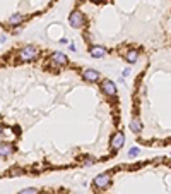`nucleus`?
<instances>
[{"label":"nucleus","instance_id":"3","mask_svg":"<svg viewBox=\"0 0 171 194\" xmlns=\"http://www.w3.org/2000/svg\"><path fill=\"white\" fill-rule=\"evenodd\" d=\"M68 22H70L72 28H82V24H84V14L81 10H72L70 16H68Z\"/></svg>","mask_w":171,"mask_h":194},{"label":"nucleus","instance_id":"13","mask_svg":"<svg viewBox=\"0 0 171 194\" xmlns=\"http://www.w3.org/2000/svg\"><path fill=\"white\" fill-rule=\"evenodd\" d=\"M19 194H38V189H34V187H27V189H22Z\"/></svg>","mask_w":171,"mask_h":194},{"label":"nucleus","instance_id":"11","mask_svg":"<svg viewBox=\"0 0 171 194\" xmlns=\"http://www.w3.org/2000/svg\"><path fill=\"white\" fill-rule=\"evenodd\" d=\"M125 59H127V62L133 64V62H137V59H139V52H137V50H128Z\"/></svg>","mask_w":171,"mask_h":194},{"label":"nucleus","instance_id":"10","mask_svg":"<svg viewBox=\"0 0 171 194\" xmlns=\"http://www.w3.org/2000/svg\"><path fill=\"white\" fill-rule=\"evenodd\" d=\"M24 21V16L22 14H14L12 17L9 19V24H12V26H17V24H21Z\"/></svg>","mask_w":171,"mask_h":194},{"label":"nucleus","instance_id":"14","mask_svg":"<svg viewBox=\"0 0 171 194\" xmlns=\"http://www.w3.org/2000/svg\"><path fill=\"white\" fill-rule=\"evenodd\" d=\"M139 153H140V150H139V148H130V151H128V156H130V158H135Z\"/></svg>","mask_w":171,"mask_h":194},{"label":"nucleus","instance_id":"9","mask_svg":"<svg viewBox=\"0 0 171 194\" xmlns=\"http://www.w3.org/2000/svg\"><path fill=\"white\" fill-rule=\"evenodd\" d=\"M14 153V146L10 143H0V156H9Z\"/></svg>","mask_w":171,"mask_h":194},{"label":"nucleus","instance_id":"2","mask_svg":"<svg viewBox=\"0 0 171 194\" xmlns=\"http://www.w3.org/2000/svg\"><path fill=\"white\" fill-rule=\"evenodd\" d=\"M94 187H98V189H106L108 185L111 184V175L108 172H103L99 173V175L94 177V181H93Z\"/></svg>","mask_w":171,"mask_h":194},{"label":"nucleus","instance_id":"12","mask_svg":"<svg viewBox=\"0 0 171 194\" xmlns=\"http://www.w3.org/2000/svg\"><path fill=\"white\" fill-rule=\"evenodd\" d=\"M130 129H132L133 132H137V134H139V132L142 131V124H140V120H139V119H133V120H132V124H130Z\"/></svg>","mask_w":171,"mask_h":194},{"label":"nucleus","instance_id":"15","mask_svg":"<svg viewBox=\"0 0 171 194\" xmlns=\"http://www.w3.org/2000/svg\"><path fill=\"white\" fill-rule=\"evenodd\" d=\"M91 2H103V0H91Z\"/></svg>","mask_w":171,"mask_h":194},{"label":"nucleus","instance_id":"5","mask_svg":"<svg viewBox=\"0 0 171 194\" xmlns=\"http://www.w3.org/2000/svg\"><path fill=\"white\" fill-rule=\"evenodd\" d=\"M101 89H103V93H104V95H108V96H115V95H116V86H115V82L110 81V79L103 81Z\"/></svg>","mask_w":171,"mask_h":194},{"label":"nucleus","instance_id":"6","mask_svg":"<svg viewBox=\"0 0 171 194\" xmlns=\"http://www.w3.org/2000/svg\"><path fill=\"white\" fill-rule=\"evenodd\" d=\"M99 78H101L99 72H98V70H94V69H86L84 72H82V79L87 81V82H96Z\"/></svg>","mask_w":171,"mask_h":194},{"label":"nucleus","instance_id":"8","mask_svg":"<svg viewBox=\"0 0 171 194\" xmlns=\"http://www.w3.org/2000/svg\"><path fill=\"white\" fill-rule=\"evenodd\" d=\"M51 60L55 62V64H60V65H67L68 59L64 55L62 52H55V53H51Z\"/></svg>","mask_w":171,"mask_h":194},{"label":"nucleus","instance_id":"4","mask_svg":"<svg viewBox=\"0 0 171 194\" xmlns=\"http://www.w3.org/2000/svg\"><path fill=\"white\" fill-rule=\"evenodd\" d=\"M125 143V136L123 132H115L113 136H111V141H110V146H111V151L115 153V151H118L120 148L123 146Z\"/></svg>","mask_w":171,"mask_h":194},{"label":"nucleus","instance_id":"1","mask_svg":"<svg viewBox=\"0 0 171 194\" xmlns=\"http://www.w3.org/2000/svg\"><path fill=\"white\" fill-rule=\"evenodd\" d=\"M39 55V52H38V48L36 47H24V48H21L19 50V53H17V57H19V60H22V62H27V60H34L36 57Z\"/></svg>","mask_w":171,"mask_h":194},{"label":"nucleus","instance_id":"7","mask_svg":"<svg viewBox=\"0 0 171 194\" xmlns=\"http://www.w3.org/2000/svg\"><path fill=\"white\" fill-rule=\"evenodd\" d=\"M106 48L104 47H91L89 48V53H91V57H94V59H101V57H104L106 55Z\"/></svg>","mask_w":171,"mask_h":194}]
</instances>
